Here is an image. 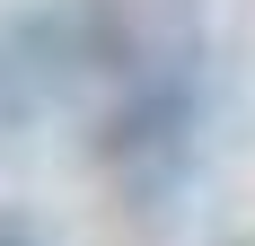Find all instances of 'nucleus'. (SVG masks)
<instances>
[{"mask_svg": "<svg viewBox=\"0 0 255 246\" xmlns=\"http://www.w3.org/2000/svg\"><path fill=\"white\" fill-rule=\"evenodd\" d=\"M106 115H97V158L141 211L176 202L194 176L203 141V53L194 35H106Z\"/></svg>", "mask_w": 255, "mask_h": 246, "instance_id": "f257e3e1", "label": "nucleus"}, {"mask_svg": "<svg viewBox=\"0 0 255 246\" xmlns=\"http://www.w3.org/2000/svg\"><path fill=\"white\" fill-rule=\"evenodd\" d=\"M0 246H35V238H26V229H18V220H0Z\"/></svg>", "mask_w": 255, "mask_h": 246, "instance_id": "f03ea898", "label": "nucleus"}]
</instances>
